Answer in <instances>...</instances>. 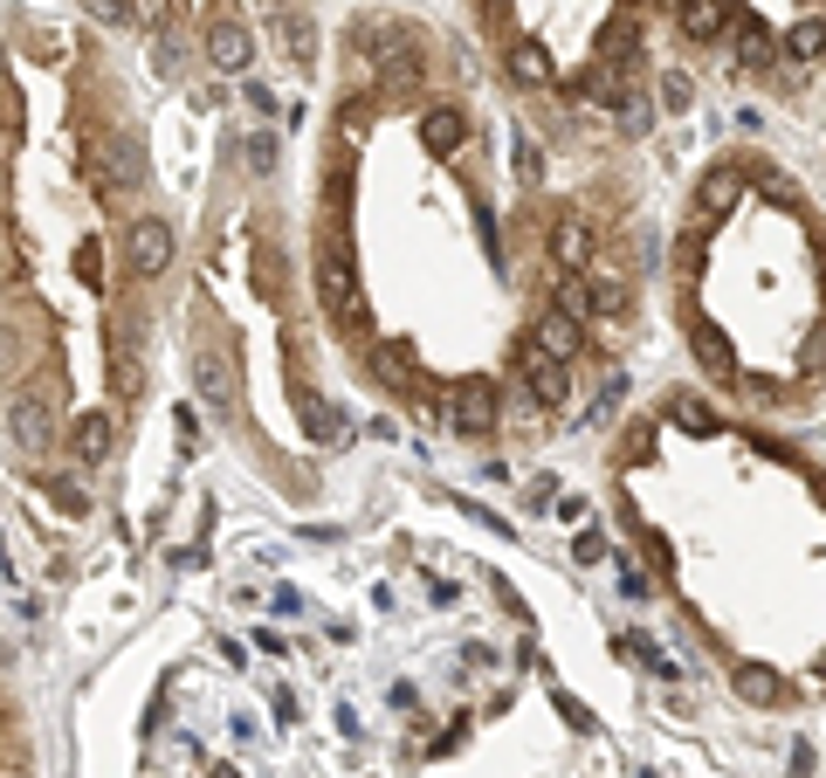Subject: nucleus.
I'll use <instances>...</instances> for the list:
<instances>
[{"label": "nucleus", "instance_id": "33", "mask_svg": "<svg viewBox=\"0 0 826 778\" xmlns=\"http://www.w3.org/2000/svg\"><path fill=\"white\" fill-rule=\"evenodd\" d=\"M579 558H585V565H600V558H606V537H592V531H585V537H579Z\"/></svg>", "mask_w": 826, "mask_h": 778}, {"label": "nucleus", "instance_id": "29", "mask_svg": "<svg viewBox=\"0 0 826 778\" xmlns=\"http://www.w3.org/2000/svg\"><path fill=\"white\" fill-rule=\"evenodd\" d=\"M248 166L255 173H276V138L269 132H248Z\"/></svg>", "mask_w": 826, "mask_h": 778}, {"label": "nucleus", "instance_id": "13", "mask_svg": "<svg viewBox=\"0 0 826 778\" xmlns=\"http://www.w3.org/2000/svg\"><path fill=\"white\" fill-rule=\"evenodd\" d=\"M730 689L744 696V703H758V710H764V703H779V696H785V682H779V676H771V668H764V662H744V668H737V676H730Z\"/></svg>", "mask_w": 826, "mask_h": 778}, {"label": "nucleus", "instance_id": "25", "mask_svg": "<svg viewBox=\"0 0 826 778\" xmlns=\"http://www.w3.org/2000/svg\"><path fill=\"white\" fill-rule=\"evenodd\" d=\"M613 111H620V124H627V132H634V138H640V132H648V124H655V111H648V103H640L634 90H627V97H620V103H613Z\"/></svg>", "mask_w": 826, "mask_h": 778}, {"label": "nucleus", "instance_id": "22", "mask_svg": "<svg viewBox=\"0 0 826 778\" xmlns=\"http://www.w3.org/2000/svg\"><path fill=\"white\" fill-rule=\"evenodd\" d=\"M676 427H689V434H716V413H710V400H676Z\"/></svg>", "mask_w": 826, "mask_h": 778}, {"label": "nucleus", "instance_id": "32", "mask_svg": "<svg viewBox=\"0 0 826 778\" xmlns=\"http://www.w3.org/2000/svg\"><path fill=\"white\" fill-rule=\"evenodd\" d=\"M83 8H90L97 21H111V29H118V21H132V0H83Z\"/></svg>", "mask_w": 826, "mask_h": 778}, {"label": "nucleus", "instance_id": "34", "mask_svg": "<svg viewBox=\"0 0 826 778\" xmlns=\"http://www.w3.org/2000/svg\"><path fill=\"white\" fill-rule=\"evenodd\" d=\"M819 676H826V662H819Z\"/></svg>", "mask_w": 826, "mask_h": 778}, {"label": "nucleus", "instance_id": "30", "mask_svg": "<svg viewBox=\"0 0 826 778\" xmlns=\"http://www.w3.org/2000/svg\"><path fill=\"white\" fill-rule=\"evenodd\" d=\"M97 269H103V248H97V242H83V248H76V276H83L90 290H103V276H97Z\"/></svg>", "mask_w": 826, "mask_h": 778}, {"label": "nucleus", "instance_id": "5", "mask_svg": "<svg viewBox=\"0 0 826 778\" xmlns=\"http://www.w3.org/2000/svg\"><path fill=\"white\" fill-rule=\"evenodd\" d=\"M448 421H455L461 434H489V427H496V386H489V379H469V386L455 393Z\"/></svg>", "mask_w": 826, "mask_h": 778}, {"label": "nucleus", "instance_id": "6", "mask_svg": "<svg viewBox=\"0 0 826 778\" xmlns=\"http://www.w3.org/2000/svg\"><path fill=\"white\" fill-rule=\"evenodd\" d=\"M737 200H744V173H737V166H710L703 187H695V214H703V221H723Z\"/></svg>", "mask_w": 826, "mask_h": 778}, {"label": "nucleus", "instance_id": "8", "mask_svg": "<svg viewBox=\"0 0 826 778\" xmlns=\"http://www.w3.org/2000/svg\"><path fill=\"white\" fill-rule=\"evenodd\" d=\"M166 263H172V227L166 221H138L132 227V269L138 276H166Z\"/></svg>", "mask_w": 826, "mask_h": 778}, {"label": "nucleus", "instance_id": "9", "mask_svg": "<svg viewBox=\"0 0 826 778\" xmlns=\"http://www.w3.org/2000/svg\"><path fill=\"white\" fill-rule=\"evenodd\" d=\"M516 358H524V373H531V386H537V400H545V407H558L565 400V358L558 352H545V345H524V352H516Z\"/></svg>", "mask_w": 826, "mask_h": 778}, {"label": "nucleus", "instance_id": "1", "mask_svg": "<svg viewBox=\"0 0 826 778\" xmlns=\"http://www.w3.org/2000/svg\"><path fill=\"white\" fill-rule=\"evenodd\" d=\"M317 290H324V303L338 310V318H358V290H351V255H345V242H338V235H324V242H317Z\"/></svg>", "mask_w": 826, "mask_h": 778}, {"label": "nucleus", "instance_id": "18", "mask_svg": "<svg viewBox=\"0 0 826 778\" xmlns=\"http://www.w3.org/2000/svg\"><path fill=\"white\" fill-rule=\"evenodd\" d=\"M737 56H744V69H764V63H771V35H764L758 14L737 21Z\"/></svg>", "mask_w": 826, "mask_h": 778}, {"label": "nucleus", "instance_id": "26", "mask_svg": "<svg viewBox=\"0 0 826 778\" xmlns=\"http://www.w3.org/2000/svg\"><path fill=\"white\" fill-rule=\"evenodd\" d=\"M627 647H634V655H640V668H655V676H676V662H668V655H661V647H655L648 634H634Z\"/></svg>", "mask_w": 826, "mask_h": 778}, {"label": "nucleus", "instance_id": "4", "mask_svg": "<svg viewBox=\"0 0 826 778\" xmlns=\"http://www.w3.org/2000/svg\"><path fill=\"white\" fill-rule=\"evenodd\" d=\"M8 441H14L21 455H42L48 448V407L35 393H14L8 400Z\"/></svg>", "mask_w": 826, "mask_h": 778}, {"label": "nucleus", "instance_id": "28", "mask_svg": "<svg viewBox=\"0 0 826 778\" xmlns=\"http://www.w3.org/2000/svg\"><path fill=\"white\" fill-rule=\"evenodd\" d=\"M689 97H695V90H689V76H682V69H668V76H661V103H668V111H689Z\"/></svg>", "mask_w": 826, "mask_h": 778}, {"label": "nucleus", "instance_id": "20", "mask_svg": "<svg viewBox=\"0 0 826 778\" xmlns=\"http://www.w3.org/2000/svg\"><path fill=\"white\" fill-rule=\"evenodd\" d=\"M689 345H695V358H703L710 373H730V345H723L716 324H689Z\"/></svg>", "mask_w": 826, "mask_h": 778}, {"label": "nucleus", "instance_id": "11", "mask_svg": "<svg viewBox=\"0 0 826 778\" xmlns=\"http://www.w3.org/2000/svg\"><path fill=\"white\" fill-rule=\"evenodd\" d=\"M461 138H469V118H461L455 103H434V111L421 118V145L427 152H455Z\"/></svg>", "mask_w": 826, "mask_h": 778}, {"label": "nucleus", "instance_id": "17", "mask_svg": "<svg viewBox=\"0 0 826 778\" xmlns=\"http://www.w3.org/2000/svg\"><path fill=\"white\" fill-rule=\"evenodd\" d=\"M551 310H565V318H579V324H585L592 310H600V303H592V282H585L579 269H565V276H558V297H551Z\"/></svg>", "mask_w": 826, "mask_h": 778}, {"label": "nucleus", "instance_id": "16", "mask_svg": "<svg viewBox=\"0 0 826 778\" xmlns=\"http://www.w3.org/2000/svg\"><path fill=\"white\" fill-rule=\"evenodd\" d=\"M537 345L558 352V358H572V352H579V318H565V310H545V318H537Z\"/></svg>", "mask_w": 826, "mask_h": 778}, {"label": "nucleus", "instance_id": "24", "mask_svg": "<svg viewBox=\"0 0 826 778\" xmlns=\"http://www.w3.org/2000/svg\"><path fill=\"white\" fill-rule=\"evenodd\" d=\"M592 303H600L606 318H620V310H627V282H620V276H600V282H592Z\"/></svg>", "mask_w": 826, "mask_h": 778}, {"label": "nucleus", "instance_id": "31", "mask_svg": "<svg viewBox=\"0 0 826 778\" xmlns=\"http://www.w3.org/2000/svg\"><path fill=\"white\" fill-rule=\"evenodd\" d=\"M620 592H627V600H648V592H655V579L640 573V565H620Z\"/></svg>", "mask_w": 826, "mask_h": 778}, {"label": "nucleus", "instance_id": "7", "mask_svg": "<svg viewBox=\"0 0 826 778\" xmlns=\"http://www.w3.org/2000/svg\"><path fill=\"white\" fill-rule=\"evenodd\" d=\"M248 56H255V42H248L242 21H214V29H206V63H214V69L242 76V69H248Z\"/></svg>", "mask_w": 826, "mask_h": 778}, {"label": "nucleus", "instance_id": "10", "mask_svg": "<svg viewBox=\"0 0 826 778\" xmlns=\"http://www.w3.org/2000/svg\"><path fill=\"white\" fill-rule=\"evenodd\" d=\"M585 255H592V227L579 214H558L551 221V263L558 269H585Z\"/></svg>", "mask_w": 826, "mask_h": 778}, {"label": "nucleus", "instance_id": "23", "mask_svg": "<svg viewBox=\"0 0 826 778\" xmlns=\"http://www.w3.org/2000/svg\"><path fill=\"white\" fill-rule=\"evenodd\" d=\"M510 166H516V179H537V173H545V152H537V138L516 132V138H510Z\"/></svg>", "mask_w": 826, "mask_h": 778}, {"label": "nucleus", "instance_id": "21", "mask_svg": "<svg viewBox=\"0 0 826 778\" xmlns=\"http://www.w3.org/2000/svg\"><path fill=\"white\" fill-rule=\"evenodd\" d=\"M819 48H826V21H819V14H806V21H799V29L785 35V56H799V63H813Z\"/></svg>", "mask_w": 826, "mask_h": 778}, {"label": "nucleus", "instance_id": "3", "mask_svg": "<svg viewBox=\"0 0 826 778\" xmlns=\"http://www.w3.org/2000/svg\"><path fill=\"white\" fill-rule=\"evenodd\" d=\"M297 421H303V434L317 441V448H345V434H351V421L317 393V386H297Z\"/></svg>", "mask_w": 826, "mask_h": 778}, {"label": "nucleus", "instance_id": "15", "mask_svg": "<svg viewBox=\"0 0 826 778\" xmlns=\"http://www.w3.org/2000/svg\"><path fill=\"white\" fill-rule=\"evenodd\" d=\"M69 448L83 455V462H103V455H111V413H83L76 434H69Z\"/></svg>", "mask_w": 826, "mask_h": 778}, {"label": "nucleus", "instance_id": "2", "mask_svg": "<svg viewBox=\"0 0 826 778\" xmlns=\"http://www.w3.org/2000/svg\"><path fill=\"white\" fill-rule=\"evenodd\" d=\"M187 373H193V386H200V400L214 407V413H227L235 407V366L214 352V345H193L187 352Z\"/></svg>", "mask_w": 826, "mask_h": 778}, {"label": "nucleus", "instance_id": "14", "mask_svg": "<svg viewBox=\"0 0 826 778\" xmlns=\"http://www.w3.org/2000/svg\"><path fill=\"white\" fill-rule=\"evenodd\" d=\"M723 21H730L723 0H689V8H682V35H689V42H716Z\"/></svg>", "mask_w": 826, "mask_h": 778}, {"label": "nucleus", "instance_id": "19", "mask_svg": "<svg viewBox=\"0 0 826 778\" xmlns=\"http://www.w3.org/2000/svg\"><path fill=\"white\" fill-rule=\"evenodd\" d=\"M510 76H516V84H551V56L537 42H516L510 48Z\"/></svg>", "mask_w": 826, "mask_h": 778}, {"label": "nucleus", "instance_id": "12", "mask_svg": "<svg viewBox=\"0 0 826 778\" xmlns=\"http://www.w3.org/2000/svg\"><path fill=\"white\" fill-rule=\"evenodd\" d=\"M276 42H282V56H290V63H310V56H317V21H310V14H276Z\"/></svg>", "mask_w": 826, "mask_h": 778}, {"label": "nucleus", "instance_id": "27", "mask_svg": "<svg viewBox=\"0 0 826 778\" xmlns=\"http://www.w3.org/2000/svg\"><path fill=\"white\" fill-rule=\"evenodd\" d=\"M132 21H138V29H166V21H172V0H132Z\"/></svg>", "mask_w": 826, "mask_h": 778}]
</instances>
